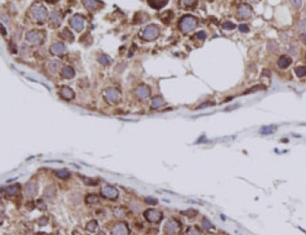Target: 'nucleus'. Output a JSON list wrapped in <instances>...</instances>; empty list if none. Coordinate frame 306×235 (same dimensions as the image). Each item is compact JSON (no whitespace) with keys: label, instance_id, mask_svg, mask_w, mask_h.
<instances>
[{"label":"nucleus","instance_id":"4468645a","mask_svg":"<svg viewBox=\"0 0 306 235\" xmlns=\"http://www.w3.org/2000/svg\"><path fill=\"white\" fill-rule=\"evenodd\" d=\"M179 229L180 226L175 221H169L165 224V232L167 233H176Z\"/></svg>","mask_w":306,"mask_h":235},{"label":"nucleus","instance_id":"0eeeda50","mask_svg":"<svg viewBox=\"0 0 306 235\" xmlns=\"http://www.w3.org/2000/svg\"><path fill=\"white\" fill-rule=\"evenodd\" d=\"M101 195L106 198L114 200L118 197V190L112 186L105 185L101 188Z\"/></svg>","mask_w":306,"mask_h":235},{"label":"nucleus","instance_id":"5701e85b","mask_svg":"<svg viewBox=\"0 0 306 235\" xmlns=\"http://www.w3.org/2000/svg\"><path fill=\"white\" fill-rule=\"evenodd\" d=\"M295 72L298 78L305 77L306 75V66H299L295 69Z\"/></svg>","mask_w":306,"mask_h":235},{"label":"nucleus","instance_id":"c756f323","mask_svg":"<svg viewBox=\"0 0 306 235\" xmlns=\"http://www.w3.org/2000/svg\"><path fill=\"white\" fill-rule=\"evenodd\" d=\"M99 62H100L101 65H108V64L110 63V60H109V58L107 57V56L102 55V56H100L99 57Z\"/></svg>","mask_w":306,"mask_h":235},{"label":"nucleus","instance_id":"cd10ccee","mask_svg":"<svg viewBox=\"0 0 306 235\" xmlns=\"http://www.w3.org/2000/svg\"><path fill=\"white\" fill-rule=\"evenodd\" d=\"M97 222L95 220H92L91 222H89L86 224V229L90 232H94L96 227H97Z\"/></svg>","mask_w":306,"mask_h":235},{"label":"nucleus","instance_id":"c9c22d12","mask_svg":"<svg viewBox=\"0 0 306 235\" xmlns=\"http://www.w3.org/2000/svg\"><path fill=\"white\" fill-rule=\"evenodd\" d=\"M239 28L240 31L243 32V33H247V32H249V27L246 26L245 24H241V25H239Z\"/></svg>","mask_w":306,"mask_h":235},{"label":"nucleus","instance_id":"4c0bfd02","mask_svg":"<svg viewBox=\"0 0 306 235\" xmlns=\"http://www.w3.org/2000/svg\"><path fill=\"white\" fill-rule=\"evenodd\" d=\"M196 36L199 38V39L201 40H204L205 38H206V33L205 32H203V31H199L197 34H196Z\"/></svg>","mask_w":306,"mask_h":235},{"label":"nucleus","instance_id":"aec40b11","mask_svg":"<svg viewBox=\"0 0 306 235\" xmlns=\"http://www.w3.org/2000/svg\"><path fill=\"white\" fill-rule=\"evenodd\" d=\"M276 131V128L274 126H265L262 127L260 131V133L262 135H269V134H273Z\"/></svg>","mask_w":306,"mask_h":235},{"label":"nucleus","instance_id":"7ed1b4c3","mask_svg":"<svg viewBox=\"0 0 306 235\" xmlns=\"http://www.w3.org/2000/svg\"><path fill=\"white\" fill-rule=\"evenodd\" d=\"M159 35V29L157 26L150 25L146 26L143 31V38L147 41L156 39Z\"/></svg>","mask_w":306,"mask_h":235},{"label":"nucleus","instance_id":"e433bc0d","mask_svg":"<svg viewBox=\"0 0 306 235\" xmlns=\"http://www.w3.org/2000/svg\"><path fill=\"white\" fill-rule=\"evenodd\" d=\"M291 3H292L293 5L296 8H299L302 5V0H291Z\"/></svg>","mask_w":306,"mask_h":235},{"label":"nucleus","instance_id":"f03ea898","mask_svg":"<svg viewBox=\"0 0 306 235\" xmlns=\"http://www.w3.org/2000/svg\"><path fill=\"white\" fill-rule=\"evenodd\" d=\"M196 24H197V21L195 17L191 15H186L181 19L180 22V27L184 33H188V32L193 31L195 28Z\"/></svg>","mask_w":306,"mask_h":235},{"label":"nucleus","instance_id":"393cba45","mask_svg":"<svg viewBox=\"0 0 306 235\" xmlns=\"http://www.w3.org/2000/svg\"><path fill=\"white\" fill-rule=\"evenodd\" d=\"M62 37L64 38V40L66 41H71L73 40V35L70 31H69L68 29H64L62 33Z\"/></svg>","mask_w":306,"mask_h":235},{"label":"nucleus","instance_id":"423d86ee","mask_svg":"<svg viewBox=\"0 0 306 235\" xmlns=\"http://www.w3.org/2000/svg\"><path fill=\"white\" fill-rule=\"evenodd\" d=\"M70 24L72 28H74L76 31L80 32L85 27V20L79 15H74L70 20Z\"/></svg>","mask_w":306,"mask_h":235},{"label":"nucleus","instance_id":"7c9ffc66","mask_svg":"<svg viewBox=\"0 0 306 235\" xmlns=\"http://www.w3.org/2000/svg\"><path fill=\"white\" fill-rule=\"evenodd\" d=\"M224 29H227V30H231V29H234L236 27V25L230 21H226L224 23Z\"/></svg>","mask_w":306,"mask_h":235},{"label":"nucleus","instance_id":"b1692460","mask_svg":"<svg viewBox=\"0 0 306 235\" xmlns=\"http://www.w3.org/2000/svg\"><path fill=\"white\" fill-rule=\"evenodd\" d=\"M19 185H13V186H10L8 188H5V194L8 196H13L17 193L18 189L19 187H18Z\"/></svg>","mask_w":306,"mask_h":235},{"label":"nucleus","instance_id":"72a5a7b5","mask_svg":"<svg viewBox=\"0 0 306 235\" xmlns=\"http://www.w3.org/2000/svg\"><path fill=\"white\" fill-rule=\"evenodd\" d=\"M260 87H261L260 86H253V88H250V89H248L247 91L245 92L243 94L245 95V94H248V93H250V92H254L258 91V90H260V89H261Z\"/></svg>","mask_w":306,"mask_h":235},{"label":"nucleus","instance_id":"a19ab883","mask_svg":"<svg viewBox=\"0 0 306 235\" xmlns=\"http://www.w3.org/2000/svg\"><path fill=\"white\" fill-rule=\"evenodd\" d=\"M301 40L305 44H306V34H304V35H301Z\"/></svg>","mask_w":306,"mask_h":235},{"label":"nucleus","instance_id":"f257e3e1","mask_svg":"<svg viewBox=\"0 0 306 235\" xmlns=\"http://www.w3.org/2000/svg\"><path fill=\"white\" fill-rule=\"evenodd\" d=\"M31 13L34 17V19L40 23H43L48 16V11L45 8V6H43L40 4H36L34 5L31 8Z\"/></svg>","mask_w":306,"mask_h":235},{"label":"nucleus","instance_id":"c85d7f7f","mask_svg":"<svg viewBox=\"0 0 306 235\" xmlns=\"http://www.w3.org/2000/svg\"><path fill=\"white\" fill-rule=\"evenodd\" d=\"M86 200H87V203H91V204L97 203L99 202L98 196H94V195H90V196H87V198H86Z\"/></svg>","mask_w":306,"mask_h":235},{"label":"nucleus","instance_id":"f3484780","mask_svg":"<svg viewBox=\"0 0 306 235\" xmlns=\"http://www.w3.org/2000/svg\"><path fill=\"white\" fill-rule=\"evenodd\" d=\"M149 5L153 7V8H156V9H159L161 7L165 6L168 0H147Z\"/></svg>","mask_w":306,"mask_h":235},{"label":"nucleus","instance_id":"6e6552de","mask_svg":"<svg viewBox=\"0 0 306 235\" xmlns=\"http://www.w3.org/2000/svg\"><path fill=\"white\" fill-rule=\"evenodd\" d=\"M26 38L30 43L36 45V44H39L42 41V35L37 31H30L27 34Z\"/></svg>","mask_w":306,"mask_h":235},{"label":"nucleus","instance_id":"f704fd0d","mask_svg":"<svg viewBox=\"0 0 306 235\" xmlns=\"http://www.w3.org/2000/svg\"><path fill=\"white\" fill-rule=\"evenodd\" d=\"M215 103L213 102H205V103H202L201 105H200L199 107H196V109H202V108H205V107H211V106H214Z\"/></svg>","mask_w":306,"mask_h":235},{"label":"nucleus","instance_id":"2f4dec72","mask_svg":"<svg viewBox=\"0 0 306 235\" xmlns=\"http://www.w3.org/2000/svg\"><path fill=\"white\" fill-rule=\"evenodd\" d=\"M202 227L205 229V230H210L212 228V224H210V222L207 219H203L202 220Z\"/></svg>","mask_w":306,"mask_h":235},{"label":"nucleus","instance_id":"2eb2a0df","mask_svg":"<svg viewBox=\"0 0 306 235\" xmlns=\"http://www.w3.org/2000/svg\"><path fill=\"white\" fill-rule=\"evenodd\" d=\"M83 4L88 10H96L101 3L98 0H83Z\"/></svg>","mask_w":306,"mask_h":235},{"label":"nucleus","instance_id":"4be33fe9","mask_svg":"<svg viewBox=\"0 0 306 235\" xmlns=\"http://www.w3.org/2000/svg\"><path fill=\"white\" fill-rule=\"evenodd\" d=\"M59 66H60V63L58 61L54 60V61L49 62V71L51 73H55V72H56L58 71Z\"/></svg>","mask_w":306,"mask_h":235},{"label":"nucleus","instance_id":"79ce46f5","mask_svg":"<svg viewBox=\"0 0 306 235\" xmlns=\"http://www.w3.org/2000/svg\"><path fill=\"white\" fill-rule=\"evenodd\" d=\"M251 2H253V3H257V2H259L260 0H250Z\"/></svg>","mask_w":306,"mask_h":235},{"label":"nucleus","instance_id":"1a4fd4ad","mask_svg":"<svg viewBox=\"0 0 306 235\" xmlns=\"http://www.w3.org/2000/svg\"><path fill=\"white\" fill-rule=\"evenodd\" d=\"M238 14H239V17H240L241 19H248L252 16L253 10L249 5L244 4V5H241L239 6Z\"/></svg>","mask_w":306,"mask_h":235},{"label":"nucleus","instance_id":"ddd939ff","mask_svg":"<svg viewBox=\"0 0 306 235\" xmlns=\"http://www.w3.org/2000/svg\"><path fill=\"white\" fill-rule=\"evenodd\" d=\"M277 64L281 69H286L292 64V59L288 56H281L279 58Z\"/></svg>","mask_w":306,"mask_h":235},{"label":"nucleus","instance_id":"473e14b6","mask_svg":"<svg viewBox=\"0 0 306 235\" xmlns=\"http://www.w3.org/2000/svg\"><path fill=\"white\" fill-rule=\"evenodd\" d=\"M145 202H146L148 204L155 205V204L158 203V199L153 198V197H147V198H145Z\"/></svg>","mask_w":306,"mask_h":235},{"label":"nucleus","instance_id":"bb28decb","mask_svg":"<svg viewBox=\"0 0 306 235\" xmlns=\"http://www.w3.org/2000/svg\"><path fill=\"white\" fill-rule=\"evenodd\" d=\"M50 20L53 22L54 24H59L60 23V17L57 13H52L50 14Z\"/></svg>","mask_w":306,"mask_h":235},{"label":"nucleus","instance_id":"9d476101","mask_svg":"<svg viewBox=\"0 0 306 235\" xmlns=\"http://www.w3.org/2000/svg\"><path fill=\"white\" fill-rule=\"evenodd\" d=\"M129 233V229L127 227V224L124 223H119L118 224H116L113 231H112V234L115 235H125Z\"/></svg>","mask_w":306,"mask_h":235},{"label":"nucleus","instance_id":"f8f14e48","mask_svg":"<svg viewBox=\"0 0 306 235\" xmlns=\"http://www.w3.org/2000/svg\"><path fill=\"white\" fill-rule=\"evenodd\" d=\"M135 94H136V96L139 99L144 100V99H147L150 96V89L147 86H139L136 89V91H135Z\"/></svg>","mask_w":306,"mask_h":235},{"label":"nucleus","instance_id":"20e7f679","mask_svg":"<svg viewBox=\"0 0 306 235\" xmlns=\"http://www.w3.org/2000/svg\"><path fill=\"white\" fill-rule=\"evenodd\" d=\"M144 217L149 222L157 223L162 219L163 214L161 211L157 209H148L144 212Z\"/></svg>","mask_w":306,"mask_h":235},{"label":"nucleus","instance_id":"dca6fc26","mask_svg":"<svg viewBox=\"0 0 306 235\" xmlns=\"http://www.w3.org/2000/svg\"><path fill=\"white\" fill-rule=\"evenodd\" d=\"M62 77L64 78H71L74 77L75 75V71L73 70V68L70 67V66H65L63 68L62 72H61Z\"/></svg>","mask_w":306,"mask_h":235},{"label":"nucleus","instance_id":"a878e982","mask_svg":"<svg viewBox=\"0 0 306 235\" xmlns=\"http://www.w3.org/2000/svg\"><path fill=\"white\" fill-rule=\"evenodd\" d=\"M55 175H56L58 178H60V179H65V178H67V177L70 175V173H69L68 170L62 169L59 170L58 172H56Z\"/></svg>","mask_w":306,"mask_h":235},{"label":"nucleus","instance_id":"a211bd4d","mask_svg":"<svg viewBox=\"0 0 306 235\" xmlns=\"http://www.w3.org/2000/svg\"><path fill=\"white\" fill-rule=\"evenodd\" d=\"M60 93H61V96L64 98V99H65V100H71L73 97H74V92H73V91L70 89V88H69V87H63L62 89H61V92H60Z\"/></svg>","mask_w":306,"mask_h":235},{"label":"nucleus","instance_id":"412c9836","mask_svg":"<svg viewBox=\"0 0 306 235\" xmlns=\"http://www.w3.org/2000/svg\"><path fill=\"white\" fill-rule=\"evenodd\" d=\"M164 104H165V101H164V100L161 97H155L151 101V107H155V108L160 107Z\"/></svg>","mask_w":306,"mask_h":235},{"label":"nucleus","instance_id":"6ab92c4d","mask_svg":"<svg viewBox=\"0 0 306 235\" xmlns=\"http://www.w3.org/2000/svg\"><path fill=\"white\" fill-rule=\"evenodd\" d=\"M36 194V187L33 182H29L26 187V195L28 197H33Z\"/></svg>","mask_w":306,"mask_h":235},{"label":"nucleus","instance_id":"39448f33","mask_svg":"<svg viewBox=\"0 0 306 235\" xmlns=\"http://www.w3.org/2000/svg\"><path fill=\"white\" fill-rule=\"evenodd\" d=\"M104 98L108 102H117L120 99V92L114 88H107L103 92Z\"/></svg>","mask_w":306,"mask_h":235},{"label":"nucleus","instance_id":"58836bf2","mask_svg":"<svg viewBox=\"0 0 306 235\" xmlns=\"http://www.w3.org/2000/svg\"><path fill=\"white\" fill-rule=\"evenodd\" d=\"M184 3L187 6H191L195 4V0H184Z\"/></svg>","mask_w":306,"mask_h":235},{"label":"nucleus","instance_id":"9b49d317","mask_svg":"<svg viewBox=\"0 0 306 235\" xmlns=\"http://www.w3.org/2000/svg\"><path fill=\"white\" fill-rule=\"evenodd\" d=\"M65 50H66V48H65L64 44L62 43V42H56L50 47L51 53L54 55H56V56H61V55L64 54Z\"/></svg>","mask_w":306,"mask_h":235},{"label":"nucleus","instance_id":"ea45409f","mask_svg":"<svg viewBox=\"0 0 306 235\" xmlns=\"http://www.w3.org/2000/svg\"><path fill=\"white\" fill-rule=\"evenodd\" d=\"M239 107V105H238V104L233 105V106H230V107H226L225 111H230V110H233V109H236L235 107Z\"/></svg>","mask_w":306,"mask_h":235}]
</instances>
